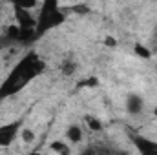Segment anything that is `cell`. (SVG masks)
<instances>
[{
	"instance_id": "obj_1",
	"label": "cell",
	"mask_w": 157,
	"mask_h": 155,
	"mask_svg": "<svg viewBox=\"0 0 157 155\" xmlns=\"http://www.w3.org/2000/svg\"><path fill=\"white\" fill-rule=\"evenodd\" d=\"M20 131H22V120H13V122L2 124L0 126V148L13 144V141L20 135Z\"/></svg>"
},
{
	"instance_id": "obj_2",
	"label": "cell",
	"mask_w": 157,
	"mask_h": 155,
	"mask_svg": "<svg viewBox=\"0 0 157 155\" xmlns=\"http://www.w3.org/2000/svg\"><path fill=\"white\" fill-rule=\"evenodd\" d=\"M124 110H126L128 115H133V117L141 115L143 110H144V100H143V97L137 95V93H130V95L126 97V100H124Z\"/></svg>"
},
{
	"instance_id": "obj_3",
	"label": "cell",
	"mask_w": 157,
	"mask_h": 155,
	"mask_svg": "<svg viewBox=\"0 0 157 155\" xmlns=\"http://www.w3.org/2000/svg\"><path fill=\"white\" fill-rule=\"evenodd\" d=\"M66 142L70 146H75V144H80L82 139H84V131H82V126L80 124H70L66 128Z\"/></svg>"
},
{
	"instance_id": "obj_4",
	"label": "cell",
	"mask_w": 157,
	"mask_h": 155,
	"mask_svg": "<svg viewBox=\"0 0 157 155\" xmlns=\"http://www.w3.org/2000/svg\"><path fill=\"white\" fill-rule=\"evenodd\" d=\"M135 148L139 155H157V142L150 139H143V137H135Z\"/></svg>"
},
{
	"instance_id": "obj_5",
	"label": "cell",
	"mask_w": 157,
	"mask_h": 155,
	"mask_svg": "<svg viewBox=\"0 0 157 155\" xmlns=\"http://www.w3.org/2000/svg\"><path fill=\"white\" fill-rule=\"evenodd\" d=\"M49 150L55 155H71V146L66 141H53L49 144Z\"/></svg>"
},
{
	"instance_id": "obj_6",
	"label": "cell",
	"mask_w": 157,
	"mask_h": 155,
	"mask_svg": "<svg viewBox=\"0 0 157 155\" xmlns=\"http://www.w3.org/2000/svg\"><path fill=\"white\" fill-rule=\"evenodd\" d=\"M20 141L24 142V144H31V142H35V131L31 130V128H22V131H20Z\"/></svg>"
},
{
	"instance_id": "obj_7",
	"label": "cell",
	"mask_w": 157,
	"mask_h": 155,
	"mask_svg": "<svg viewBox=\"0 0 157 155\" xmlns=\"http://www.w3.org/2000/svg\"><path fill=\"white\" fill-rule=\"evenodd\" d=\"M86 122H88V128H90V131H101L102 130V122L97 119V117H86Z\"/></svg>"
},
{
	"instance_id": "obj_8",
	"label": "cell",
	"mask_w": 157,
	"mask_h": 155,
	"mask_svg": "<svg viewBox=\"0 0 157 155\" xmlns=\"http://www.w3.org/2000/svg\"><path fill=\"white\" fill-rule=\"evenodd\" d=\"M80 155H97V152L93 150V146H86V148L80 152Z\"/></svg>"
},
{
	"instance_id": "obj_9",
	"label": "cell",
	"mask_w": 157,
	"mask_h": 155,
	"mask_svg": "<svg viewBox=\"0 0 157 155\" xmlns=\"http://www.w3.org/2000/svg\"><path fill=\"white\" fill-rule=\"evenodd\" d=\"M104 44L110 46V47H113V46H115V39H113V37H106V39H104Z\"/></svg>"
},
{
	"instance_id": "obj_10",
	"label": "cell",
	"mask_w": 157,
	"mask_h": 155,
	"mask_svg": "<svg viewBox=\"0 0 157 155\" xmlns=\"http://www.w3.org/2000/svg\"><path fill=\"white\" fill-rule=\"evenodd\" d=\"M152 37H154V42L157 44V26L154 28V33H152Z\"/></svg>"
},
{
	"instance_id": "obj_11",
	"label": "cell",
	"mask_w": 157,
	"mask_h": 155,
	"mask_svg": "<svg viewBox=\"0 0 157 155\" xmlns=\"http://www.w3.org/2000/svg\"><path fill=\"white\" fill-rule=\"evenodd\" d=\"M35 155H39V153H35Z\"/></svg>"
}]
</instances>
